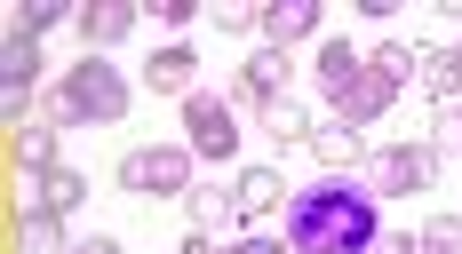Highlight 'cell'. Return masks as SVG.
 <instances>
[{
    "label": "cell",
    "instance_id": "1",
    "mask_svg": "<svg viewBox=\"0 0 462 254\" xmlns=\"http://www.w3.org/2000/svg\"><path fill=\"white\" fill-rule=\"evenodd\" d=\"M279 231L295 254H374L383 239V199L367 191V175H311L287 191Z\"/></svg>",
    "mask_w": 462,
    "mask_h": 254
},
{
    "label": "cell",
    "instance_id": "2",
    "mask_svg": "<svg viewBox=\"0 0 462 254\" xmlns=\"http://www.w3.org/2000/svg\"><path fill=\"white\" fill-rule=\"evenodd\" d=\"M136 104V72H120L112 56H72L48 80V120L56 127H120Z\"/></svg>",
    "mask_w": 462,
    "mask_h": 254
},
{
    "label": "cell",
    "instance_id": "3",
    "mask_svg": "<svg viewBox=\"0 0 462 254\" xmlns=\"http://www.w3.org/2000/svg\"><path fill=\"white\" fill-rule=\"evenodd\" d=\"M184 143L199 168H239V143H247V127H239V104L231 95H216V87H199V95H184Z\"/></svg>",
    "mask_w": 462,
    "mask_h": 254
},
{
    "label": "cell",
    "instance_id": "4",
    "mask_svg": "<svg viewBox=\"0 0 462 254\" xmlns=\"http://www.w3.org/2000/svg\"><path fill=\"white\" fill-rule=\"evenodd\" d=\"M199 159H191V143L176 135V143H143V151H128L120 159V183L136 191V199H191V183H199Z\"/></svg>",
    "mask_w": 462,
    "mask_h": 254
},
{
    "label": "cell",
    "instance_id": "5",
    "mask_svg": "<svg viewBox=\"0 0 462 254\" xmlns=\"http://www.w3.org/2000/svg\"><path fill=\"white\" fill-rule=\"evenodd\" d=\"M359 175H367L374 199H415L422 183L439 175V151H430V143H383V151H367Z\"/></svg>",
    "mask_w": 462,
    "mask_h": 254
},
{
    "label": "cell",
    "instance_id": "6",
    "mask_svg": "<svg viewBox=\"0 0 462 254\" xmlns=\"http://www.w3.org/2000/svg\"><path fill=\"white\" fill-rule=\"evenodd\" d=\"M41 80H48V56H41V41L8 32V41H0V104H8V127L24 120V104L41 95Z\"/></svg>",
    "mask_w": 462,
    "mask_h": 254
},
{
    "label": "cell",
    "instance_id": "7",
    "mask_svg": "<svg viewBox=\"0 0 462 254\" xmlns=\"http://www.w3.org/2000/svg\"><path fill=\"white\" fill-rule=\"evenodd\" d=\"M72 32H80V56H112V48H128L143 32V8L136 0H88L72 16Z\"/></svg>",
    "mask_w": 462,
    "mask_h": 254
},
{
    "label": "cell",
    "instance_id": "8",
    "mask_svg": "<svg viewBox=\"0 0 462 254\" xmlns=\"http://www.w3.org/2000/svg\"><path fill=\"white\" fill-rule=\"evenodd\" d=\"M279 95H295V56L287 48H255L247 64H239V87H231V104L239 112H263Z\"/></svg>",
    "mask_w": 462,
    "mask_h": 254
},
{
    "label": "cell",
    "instance_id": "9",
    "mask_svg": "<svg viewBox=\"0 0 462 254\" xmlns=\"http://www.w3.org/2000/svg\"><path fill=\"white\" fill-rule=\"evenodd\" d=\"M255 41L295 56L303 41H327V8H319V0H263V24H255Z\"/></svg>",
    "mask_w": 462,
    "mask_h": 254
},
{
    "label": "cell",
    "instance_id": "10",
    "mask_svg": "<svg viewBox=\"0 0 462 254\" xmlns=\"http://www.w3.org/2000/svg\"><path fill=\"white\" fill-rule=\"evenodd\" d=\"M359 72H367V48L335 41V32L311 48V87H319V104H327V112H343V95L359 87Z\"/></svg>",
    "mask_w": 462,
    "mask_h": 254
},
{
    "label": "cell",
    "instance_id": "11",
    "mask_svg": "<svg viewBox=\"0 0 462 254\" xmlns=\"http://www.w3.org/2000/svg\"><path fill=\"white\" fill-rule=\"evenodd\" d=\"M287 175L279 168H231V199H239V231H263L279 207H287Z\"/></svg>",
    "mask_w": 462,
    "mask_h": 254
},
{
    "label": "cell",
    "instance_id": "12",
    "mask_svg": "<svg viewBox=\"0 0 462 254\" xmlns=\"http://www.w3.org/2000/svg\"><path fill=\"white\" fill-rule=\"evenodd\" d=\"M311 159H319V175H359L367 168V127H351L343 112H327V120L311 127Z\"/></svg>",
    "mask_w": 462,
    "mask_h": 254
},
{
    "label": "cell",
    "instance_id": "13",
    "mask_svg": "<svg viewBox=\"0 0 462 254\" xmlns=\"http://www.w3.org/2000/svg\"><path fill=\"white\" fill-rule=\"evenodd\" d=\"M136 80L152 87V95H176V104H184V95H199V56H191V41H160L152 56H143Z\"/></svg>",
    "mask_w": 462,
    "mask_h": 254
},
{
    "label": "cell",
    "instance_id": "14",
    "mask_svg": "<svg viewBox=\"0 0 462 254\" xmlns=\"http://www.w3.org/2000/svg\"><path fill=\"white\" fill-rule=\"evenodd\" d=\"M8 168H16V175L64 168V127H56V120H16V127H8Z\"/></svg>",
    "mask_w": 462,
    "mask_h": 254
},
{
    "label": "cell",
    "instance_id": "15",
    "mask_svg": "<svg viewBox=\"0 0 462 254\" xmlns=\"http://www.w3.org/2000/svg\"><path fill=\"white\" fill-rule=\"evenodd\" d=\"M16 199H32V207H48V214H72L88 207V175L80 168H48V175H16Z\"/></svg>",
    "mask_w": 462,
    "mask_h": 254
},
{
    "label": "cell",
    "instance_id": "16",
    "mask_svg": "<svg viewBox=\"0 0 462 254\" xmlns=\"http://www.w3.org/2000/svg\"><path fill=\"white\" fill-rule=\"evenodd\" d=\"M191 231H208V239H216V231H224V239H239V199H231V175H199V183H191Z\"/></svg>",
    "mask_w": 462,
    "mask_h": 254
},
{
    "label": "cell",
    "instance_id": "17",
    "mask_svg": "<svg viewBox=\"0 0 462 254\" xmlns=\"http://www.w3.org/2000/svg\"><path fill=\"white\" fill-rule=\"evenodd\" d=\"M64 247H72V239H64V214L16 199V254H64Z\"/></svg>",
    "mask_w": 462,
    "mask_h": 254
},
{
    "label": "cell",
    "instance_id": "18",
    "mask_svg": "<svg viewBox=\"0 0 462 254\" xmlns=\"http://www.w3.org/2000/svg\"><path fill=\"white\" fill-rule=\"evenodd\" d=\"M255 127H263V135H272V143H311V104H303V95H279V104H263V112H255Z\"/></svg>",
    "mask_w": 462,
    "mask_h": 254
},
{
    "label": "cell",
    "instance_id": "19",
    "mask_svg": "<svg viewBox=\"0 0 462 254\" xmlns=\"http://www.w3.org/2000/svg\"><path fill=\"white\" fill-rule=\"evenodd\" d=\"M391 104H399V87L383 80V72H359V87L343 95V120H351V127H374V120H391Z\"/></svg>",
    "mask_w": 462,
    "mask_h": 254
},
{
    "label": "cell",
    "instance_id": "20",
    "mask_svg": "<svg viewBox=\"0 0 462 254\" xmlns=\"http://www.w3.org/2000/svg\"><path fill=\"white\" fill-rule=\"evenodd\" d=\"M72 16H80L72 0H16V8H8V32H24V41H48V32H56V24H72Z\"/></svg>",
    "mask_w": 462,
    "mask_h": 254
},
{
    "label": "cell",
    "instance_id": "21",
    "mask_svg": "<svg viewBox=\"0 0 462 254\" xmlns=\"http://www.w3.org/2000/svg\"><path fill=\"white\" fill-rule=\"evenodd\" d=\"M367 72H383V80L407 95V80L422 72V48H415V41H374V48H367Z\"/></svg>",
    "mask_w": 462,
    "mask_h": 254
},
{
    "label": "cell",
    "instance_id": "22",
    "mask_svg": "<svg viewBox=\"0 0 462 254\" xmlns=\"http://www.w3.org/2000/svg\"><path fill=\"white\" fill-rule=\"evenodd\" d=\"M199 16H208L199 0H152V8H143V24H152L160 41H184V32L199 24Z\"/></svg>",
    "mask_w": 462,
    "mask_h": 254
},
{
    "label": "cell",
    "instance_id": "23",
    "mask_svg": "<svg viewBox=\"0 0 462 254\" xmlns=\"http://www.w3.org/2000/svg\"><path fill=\"white\" fill-rule=\"evenodd\" d=\"M430 151H439V159H462V104H439V120H430Z\"/></svg>",
    "mask_w": 462,
    "mask_h": 254
},
{
    "label": "cell",
    "instance_id": "24",
    "mask_svg": "<svg viewBox=\"0 0 462 254\" xmlns=\"http://www.w3.org/2000/svg\"><path fill=\"white\" fill-rule=\"evenodd\" d=\"M216 254H295L287 231H239V239H216Z\"/></svg>",
    "mask_w": 462,
    "mask_h": 254
},
{
    "label": "cell",
    "instance_id": "25",
    "mask_svg": "<svg viewBox=\"0 0 462 254\" xmlns=\"http://www.w3.org/2000/svg\"><path fill=\"white\" fill-rule=\"evenodd\" d=\"M422 254H462V214H430L422 222Z\"/></svg>",
    "mask_w": 462,
    "mask_h": 254
},
{
    "label": "cell",
    "instance_id": "26",
    "mask_svg": "<svg viewBox=\"0 0 462 254\" xmlns=\"http://www.w3.org/2000/svg\"><path fill=\"white\" fill-rule=\"evenodd\" d=\"M263 24V8H216V32H255Z\"/></svg>",
    "mask_w": 462,
    "mask_h": 254
},
{
    "label": "cell",
    "instance_id": "27",
    "mask_svg": "<svg viewBox=\"0 0 462 254\" xmlns=\"http://www.w3.org/2000/svg\"><path fill=\"white\" fill-rule=\"evenodd\" d=\"M374 254H422V231H383V239H374Z\"/></svg>",
    "mask_w": 462,
    "mask_h": 254
},
{
    "label": "cell",
    "instance_id": "28",
    "mask_svg": "<svg viewBox=\"0 0 462 254\" xmlns=\"http://www.w3.org/2000/svg\"><path fill=\"white\" fill-rule=\"evenodd\" d=\"M64 254H120V239H104V231H88V239H72Z\"/></svg>",
    "mask_w": 462,
    "mask_h": 254
}]
</instances>
